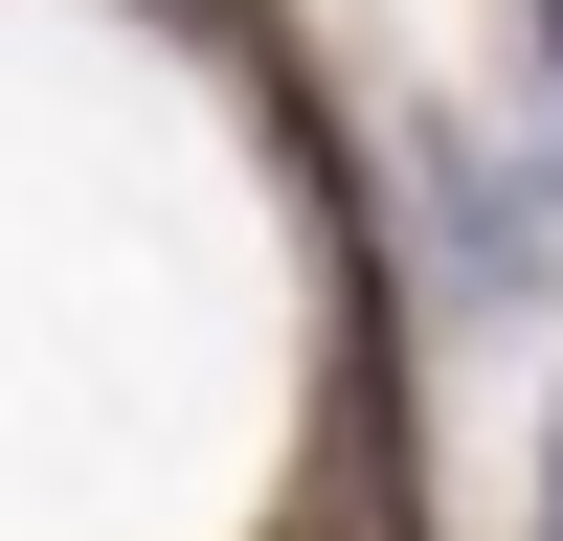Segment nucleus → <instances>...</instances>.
I'll return each instance as SVG.
<instances>
[{
	"label": "nucleus",
	"mask_w": 563,
	"mask_h": 541,
	"mask_svg": "<svg viewBox=\"0 0 563 541\" xmlns=\"http://www.w3.org/2000/svg\"><path fill=\"white\" fill-rule=\"evenodd\" d=\"M384 158H406V225H429V270L474 316H541L563 294V158H519V135H474V113H406Z\"/></svg>",
	"instance_id": "f257e3e1"
},
{
	"label": "nucleus",
	"mask_w": 563,
	"mask_h": 541,
	"mask_svg": "<svg viewBox=\"0 0 563 541\" xmlns=\"http://www.w3.org/2000/svg\"><path fill=\"white\" fill-rule=\"evenodd\" d=\"M541 90H563V45H541Z\"/></svg>",
	"instance_id": "20e7f679"
},
{
	"label": "nucleus",
	"mask_w": 563,
	"mask_h": 541,
	"mask_svg": "<svg viewBox=\"0 0 563 541\" xmlns=\"http://www.w3.org/2000/svg\"><path fill=\"white\" fill-rule=\"evenodd\" d=\"M519 23H541V45H563V0H519Z\"/></svg>",
	"instance_id": "7ed1b4c3"
},
{
	"label": "nucleus",
	"mask_w": 563,
	"mask_h": 541,
	"mask_svg": "<svg viewBox=\"0 0 563 541\" xmlns=\"http://www.w3.org/2000/svg\"><path fill=\"white\" fill-rule=\"evenodd\" d=\"M541 541H563V406H541Z\"/></svg>",
	"instance_id": "f03ea898"
}]
</instances>
